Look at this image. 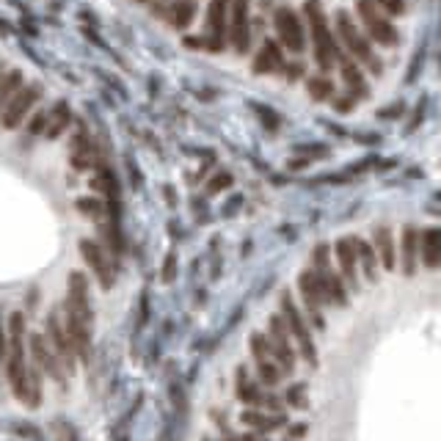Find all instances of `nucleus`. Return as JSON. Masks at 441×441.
<instances>
[{"mask_svg": "<svg viewBox=\"0 0 441 441\" xmlns=\"http://www.w3.org/2000/svg\"><path fill=\"white\" fill-rule=\"evenodd\" d=\"M281 312H284V323H287L290 334L295 336V342H298V348H301L303 358H306L309 364H315L317 353H315V345H312V336H309L306 326H303V320H301V315H298V309L293 306V301H290V295L287 293L281 295Z\"/></svg>", "mask_w": 441, "mask_h": 441, "instance_id": "nucleus-6", "label": "nucleus"}, {"mask_svg": "<svg viewBox=\"0 0 441 441\" xmlns=\"http://www.w3.org/2000/svg\"><path fill=\"white\" fill-rule=\"evenodd\" d=\"M47 119H50V110L36 113V116L28 122V133H31V135H44V133H47Z\"/></svg>", "mask_w": 441, "mask_h": 441, "instance_id": "nucleus-31", "label": "nucleus"}, {"mask_svg": "<svg viewBox=\"0 0 441 441\" xmlns=\"http://www.w3.org/2000/svg\"><path fill=\"white\" fill-rule=\"evenodd\" d=\"M163 279H166V281H171V279H174V254H171V256L166 259V271H163Z\"/></svg>", "mask_w": 441, "mask_h": 441, "instance_id": "nucleus-39", "label": "nucleus"}, {"mask_svg": "<svg viewBox=\"0 0 441 441\" xmlns=\"http://www.w3.org/2000/svg\"><path fill=\"white\" fill-rule=\"evenodd\" d=\"M9 356V334L3 331V323H0V358Z\"/></svg>", "mask_w": 441, "mask_h": 441, "instance_id": "nucleus-38", "label": "nucleus"}, {"mask_svg": "<svg viewBox=\"0 0 441 441\" xmlns=\"http://www.w3.org/2000/svg\"><path fill=\"white\" fill-rule=\"evenodd\" d=\"M243 422H246V425H254V427H274V425H279V417H276V420H265V417H259V414H254V411H246V414H243Z\"/></svg>", "mask_w": 441, "mask_h": 441, "instance_id": "nucleus-34", "label": "nucleus"}, {"mask_svg": "<svg viewBox=\"0 0 441 441\" xmlns=\"http://www.w3.org/2000/svg\"><path fill=\"white\" fill-rule=\"evenodd\" d=\"M378 6L386 14H403L405 11V0H378Z\"/></svg>", "mask_w": 441, "mask_h": 441, "instance_id": "nucleus-35", "label": "nucleus"}, {"mask_svg": "<svg viewBox=\"0 0 441 441\" xmlns=\"http://www.w3.org/2000/svg\"><path fill=\"white\" fill-rule=\"evenodd\" d=\"M259 375H262V380H265L268 386H274V383H279V375H281V373H279V367H276L274 361H262V364H259Z\"/></svg>", "mask_w": 441, "mask_h": 441, "instance_id": "nucleus-33", "label": "nucleus"}, {"mask_svg": "<svg viewBox=\"0 0 441 441\" xmlns=\"http://www.w3.org/2000/svg\"><path fill=\"white\" fill-rule=\"evenodd\" d=\"M287 323L281 317H271V328H268V345H271V353L279 358L281 370H293L295 367V353H293V342L287 336Z\"/></svg>", "mask_w": 441, "mask_h": 441, "instance_id": "nucleus-10", "label": "nucleus"}, {"mask_svg": "<svg viewBox=\"0 0 441 441\" xmlns=\"http://www.w3.org/2000/svg\"><path fill=\"white\" fill-rule=\"evenodd\" d=\"M336 259H339V265H342V274H345V279L351 281V287H358L356 243H353V240H339V243H336Z\"/></svg>", "mask_w": 441, "mask_h": 441, "instance_id": "nucleus-19", "label": "nucleus"}, {"mask_svg": "<svg viewBox=\"0 0 441 441\" xmlns=\"http://www.w3.org/2000/svg\"><path fill=\"white\" fill-rule=\"evenodd\" d=\"M251 348H254V356H256V361L262 364V361H271V345H268V339L262 334H254L251 336Z\"/></svg>", "mask_w": 441, "mask_h": 441, "instance_id": "nucleus-29", "label": "nucleus"}, {"mask_svg": "<svg viewBox=\"0 0 441 441\" xmlns=\"http://www.w3.org/2000/svg\"><path fill=\"white\" fill-rule=\"evenodd\" d=\"M414 268H417V232L414 227H405L403 232V271L405 276H411Z\"/></svg>", "mask_w": 441, "mask_h": 441, "instance_id": "nucleus-23", "label": "nucleus"}, {"mask_svg": "<svg viewBox=\"0 0 441 441\" xmlns=\"http://www.w3.org/2000/svg\"><path fill=\"white\" fill-rule=\"evenodd\" d=\"M227 3H229V0H212L210 14H207L210 36H207L204 42H188V44H204L212 53L224 50V42H227Z\"/></svg>", "mask_w": 441, "mask_h": 441, "instance_id": "nucleus-11", "label": "nucleus"}, {"mask_svg": "<svg viewBox=\"0 0 441 441\" xmlns=\"http://www.w3.org/2000/svg\"><path fill=\"white\" fill-rule=\"evenodd\" d=\"M229 185H232V177H229V174H218V177L212 180L210 185H207V193H218V190L229 188Z\"/></svg>", "mask_w": 441, "mask_h": 441, "instance_id": "nucleus-36", "label": "nucleus"}, {"mask_svg": "<svg viewBox=\"0 0 441 441\" xmlns=\"http://www.w3.org/2000/svg\"><path fill=\"white\" fill-rule=\"evenodd\" d=\"M69 122H72V108H69V103H63V100H58L56 105L50 108V119H47V133H44V138H58L63 130L69 127Z\"/></svg>", "mask_w": 441, "mask_h": 441, "instance_id": "nucleus-20", "label": "nucleus"}, {"mask_svg": "<svg viewBox=\"0 0 441 441\" xmlns=\"http://www.w3.org/2000/svg\"><path fill=\"white\" fill-rule=\"evenodd\" d=\"M66 328L75 342V351L81 358H88L91 353V326H94V315H91V303H88V281L83 274L69 276V290H66Z\"/></svg>", "mask_w": 441, "mask_h": 441, "instance_id": "nucleus-2", "label": "nucleus"}, {"mask_svg": "<svg viewBox=\"0 0 441 441\" xmlns=\"http://www.w3.org/2000/svg\"><path fill=\"white\" fill-rule=\"evenodd\" d=\"M306 17H309V28H312V42H315V58L323 72H328L336 63V47L328 31V22L323 14V6L317 0H306Z\"/></svg>", "mask_w": 441, "mask_h": 441, "instance_id": "nucleus-3", "label": "nucleus"}, {"mask_svg": "<svg viewBox=\"0 0 441 441\" xmlns=\"http://www.w3.org/2000/svg\"><path fill=\"white\" fill-rule=\"evenodd\" d=\"M287 400H290L293 405H306V398H303V386H290Z\"/></svg>", "mask_w": 441, "mask_h": 441, "instance_id": "nucleus-37", "label": "nucleus"}, {"mask_svg": "<svg viewBox=\"0 0 441 441\" xmlns=\"http://www.w3.org/2000/svg\"><path fill=\"white\" fill-rule=\"evenodd\" d=\"M315 262H317V276H320V284H323V293H326V301H331L334 306H345L348 303V293L339 281V276L328 268V249L326 246H317L315 251Z\"/></svg>", "mask_w": 441, "mask_h": 441, "instance_id": "nucleus-7", "label": "nucleus"}, {"mask_svg": "<svg viewBox=\"0 0 441 441\" xmlns=\"http://www.w3.org/2000/svg\"><path fill=\"white\" fill-rule=\"evenodd\" d=\"M342 78H345V83L351 85V91L356 97H367V83H364L361 72H358L353 63H342Z\"/></svg>", "mask_w": 441, "mask_h": 441, "instance_id": "nucleus-27", "label": "nucleus"}, {"mask_svg": "<svg viewBox=\"0 0 441 441\" xmlns=\"http://www.w3.org/2000/svg\"><path fill=\"white\" fill-rule=\"evenodd\" d=\"M20 88H22V72L11 69V72H9V75L0 81V103H3V105H9Z\"/></svg>", "mask_w": 441, "mask_h": 441, "instance_id": "nucleus-25", "label": "nucleus"}, {"mask_svg": "<svg viewBox=\"0 0 441 441\" xmlns=\"http://www.w3.org/2000/svg\"><path fill=\"white\" fill-rule=\"evenodd\" d=\"M284 66V58H281V50L276 42H265L262 50L256 53L254 58V72L256 75H271V72H279Z\"/></svg>", "mask_w": 441, "mask_h": 441, "instance_id": "nucleus-18", "label": "nucleus"}, {"mask_svg": "<svg viewBox=\"0 0 441 441\" xmlns=\"http://www.w3.org/2000/svg\"><path fill=\"white\" fill-rule=\"evenodd\" d=\"M303 430H306L303 425H295V427H290V436H293V439H301V436H303Z\"/></svg>", "mask_w": 441, "mask_h": 441, "instance_id": "nucleus-40", "label": "nucleus"}, {"mask_svg": "<svg viewBox=\"0 0 441 441\" xmlns=\"http://www.w3.org/2000/svg\"><path fill=\"white\" fill-rule=\"evenodd\" d=\"M78 207H81L85 215H91V218H103V212H105L103 202H97V199H81Z\"/></svg>", "mask_w": 441, "mask_h": 441, "instance_id": "nucleus-32", "label": "nucleus"}, {"mask_svg": "<svg viewBox=\"0 0 441 441\" xmlns=\"http://www.w3.org/2000/svg\"><path fill=\"white\" fill-rule=\"evenodd\" d=\"M301 293H303V301L309 306V315L315 320L317 328H323V315H320V303L326 301V293H323V284H320V276L306 271L301 276Z\"/></svg>", "mask_w": 441, "mask_h": 441, "instance_id": "nucleus-16", "label": "nucleus"}, {"mask_svg": "<svg viewBox=\"0 0 441 441\" xmlns=\"http://www.w3.org/2000/svg\"><path fill=\"white\" fill-rule=\"evenodd\" d=\"M47 336H50V348L53 353L61 361L63 373H75V358H78V351H75V342L69 336V328H66V320H61V312L53 309L50 317H47Z\"/></svg>", "mask_w": 441, "mask_h": 441, "instance_id": "nucleus-4", "label": "nucleus"}, {"mask_svg": "<svg viewBox=\"0 0 441 441\" xmlns=\"http://www.w3.org/2000/svg\"><path fill=\"white\" fill-rule=\"evenodd\" d=\"M237 395H240V400H246V403H259V400H262L259 398V392L246 380V370L237 373Z\"/></svg>", "mask_w": 441, "mask_h": 441, "instance_id": "nucleus-28", "label": "nucleus"}, {"mask_svg": "<svg viewBox=\"0 0 441 441\" xmlns=\"http://www.w3.org/2000/svg\"><path fill=\"white\" fill-rule=\"evenodd\" d=\"M356 9H358L361 22H364V28L370 31V36H373L375 42L386 44V47L398 44V31H395L392 22L383 17V9L378 6V0H358Z\"/></svg>", "mask_w": 441, "mask_h": 441, "instance_id": "nucleus-5", "label": "nucleus"}, {"mask_svg": "<svg viewBox=\"0 0 441 441\" xmlns=\"http://www.w3.org/2000/svg\"><path fill=\"white\" fill-rule=\"evenodd\" d=\"M138 3H152V0H138Z\"/></svg>", "mask_w": 441, "mask_h": 441, "instance_id": "nucleus-41", "label": "nucleus"}, {"mask_svg": "<svg viewBox=\"0 0 441 441\" xmlns=\"http://www.w3.org/2000/svg\"><path fill=\"white\" fill-rule=\"evenodd\" d=\"M72 166L75 171H85L94 166V147H91V135L83 125L78 127L75 138H72Z\"/></svg>", "mask_w": 441, "mask_h": 441, "instance_id": "nucleus-17", "label": "nucleus"}, {"mask_svg": "<svg viewBox=\"0 0 441 441\" xmlns=\"http://www.w3.org/2000/svg\"><path fill=\"white\" fill-rule=\"evenodd\" d=\"M6 358H9V383H11L14 398L36 408L42 392H39L36 367H31L25 356V317L20 312L9 317V356Z\"/></svg>", "mask_w": 441, "mask_h": 441, "instance_id": "nucleus-1", "label": "nucleus"}, {"mask_svg": "<svg viewBox=\"0 0 441 441\" xmlns=\"http://www.w3.org/2000/svg\"><path fill=\"white\" fill-rule=\"evenodd\" d=\"M31 353H33V361H36V370L47 373L50 378L58 380V383L66 380V373H63L61 361H58V356L53 353V348H47V345H44L42 334L31 336Z\"/></svg>", "mask_w": 441, "mask_h": 441, "instance_id": "nucleus-13", "label": "nucleus"}, {"mask_svg": "<svg viewBox=\"0 0 441 441\" xmlns=\"http://www.w3.org/2000/svg\"><path fill=\"white\" fill-rule=\"evenodd\" d=\"M375 246H378V254H380L383 268H386V271H392V268H395V246H392V232L386 229V227L375 232Z\"/></svg>", "mask_w": 441, "mask_h": 441, "instance_id": "nucleus-24", "label": "nucleus"}, {"mask_svg": "<svg viewBox=\"0 0 441 441\" xmlns=\"http://www.w3.org/2000/svg\"><path fill=\"white\" fill-rule=\"evenodd\" d=\"M336 31H339V36H342V42H345V47L356 56L358 61H364V63H370L373 69H378V63H375V58H373V50H370V44H367V39L358 33V28L351 22V17L345 14V11H339L336 14Z\"/></svg>", "mask_w": 441, "mask_h": 441, "instance_id": "nucleus-8", "label": "nucleus"}, {"mask_svg": "<svg viewBox=\"0 0 441 441\" xmlns=\"http://www.w3.org/2000/svg\"><path fill=\"white\" fill-rule=\"evenodd\" d=\"M229 39L237 53H249V0H232V31Z\"/></svg>", "mask_w": 441, "mask_h": 441, "instance_id": "nucleus-15", "label": "nucleus"}, {"mask_svg": "<svg viewBox=\"0 0 441 441\" xmlns=\"http://www.w3.org/2000/svg\"><path fill=\"white\" fill-rule=\"evenodd\" d=\"M36 100H39V85H22L20 91L14 94V100H11V103L6 105V110H3L0 125L6 127V130L20 127L22 119L31 113V108L36 105Z\"/></svg>", "mask_w": 441, "mask_h": 441, "instance_id": "nucleus-9", "label": "nucleus"}, {"mask_svg": "<svg viewBox=\"0 0 441 441\" xmlns=\"http://www.w3.org/2000/svg\"><path fill=\"white\" fill-rule=\"evenodd\" d=\"M353 243H356V256H358V262H361V268H364V276H367L370 281H375L378 271H375V254H373V249H370L364 240H353Z\"/></svg>", "mask_w": 441, "mask_h": 441, "instance_id": "nucleus-26", "label": "nucleus"}, {"mask_svg": "<svg viewBox=\"0 0 441 441\" xmlns=\"http://www.w3.org/2000/svg\"><path fill=\"white\" fill-rule=\"evenodd\" d=\"M196 17V3L193 0H180V3H174V9L166 14V20L174 25V28H188L190 22Z\"/></svg>", "mask_w": 441, "mask_h": 441, "instance_id": "nucleus-22", "label": "nucleus"}, {"mask_svg": "<svg viewBox=\"0 0 441 441\" xmlns=\"http://www.w3.org/2000/svg\"><path fill=\"white\" fill-rule=\"evenodd\" d=\"M276 31H279L281 42L287 44V50H293V53H301V50H303V28H301L298 17L293 14V9L281 6V9L276 11Z\"/></svg>", "mask_w": 441, "mask_h": 441, "instance_id": "nucleus-14", "label": "nucleus"}, {"mask_svg": "<svg viewBox=\"0 0 441 441\" xmlns=\"http://www.w3.org/2000/svg\"><path fill=\"white\" fill-rule=\"evenodd\" d=\"M81 254L83 259L88 262V268L94 271V276L100 279V284L110 290L113 287V268H110V256H108L94 240H81Z\"/></svg>", "mask_w": 441, "mask_h": 441, "instance_id": "nucleus-12", "label": "nucleus"}, {"mask_svg": "<svg viewBox=\"0 0 441 441\" xmlns=\"http://www.w3.org/2000/svg\"><path fill=\"white\" fill-rule=\"evenodd\" d=\"M422 259L427 268L441 265V229H427L422 234Z\"/></svg>", "mask_w": 441, "mask_h": 441, "instance_id": "nucleus-21", "label": "nucleus"}, {"mask_svg": "<svg viewBox=\"0 0 441 441\" xmlns=\"http://www.w3.org/2000/svg\"><path fill=\"white\" fill-rule=\"evenodd\" d=\"M309 94H312L315 100H326V97L331 94V83H328L326 78H315V81H309Z\"/></svg>", "mask_w": 441, "mask_h": 441, "instance_id": "nucleus-30", "label": "nucleus"}]
</instances>
